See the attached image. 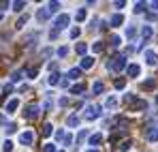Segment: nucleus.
Returning <instances> with one entry per match:
<instances>
[{"label":"nucleus","instance_id":"obj_4","mask_svg":"<svg viewBox=\"0 0 158 152\" xmlns=\"http://www.w3.org/2000/svg\"><path fill=\"white\" fill-rule=\"evenodd\" d=\"M41 116V107L39 105H28L26 107V118L28 120H36Z\"/></svg>","mask_w":158,"mask_h":152},{"label":"nucleus","instance_id":"obj_46","mask_svg":"<svg viewBox=\"0 0 158 152\" xmlns=\"http://www.w3.org/2000/svg\"><path fill=\"white\" fill-rule=\"evenodd\" d=\"M15 131H17V127H15V124H9V128H6V133H15Z\"/></svg>","mask_w":158,"mask_h":152},{"label":"nucleus","instance_id":"obj_42","mask_svg":"<svg viewBox=\"0 0 158 152\" xmlns=\"http://www.w3.org/2000/svg\"><path fill=\"white\" fill-rule=\"evenodd\" d=\"M64 135H66V133H64L62 128H58V131H56V139H64Z\"/></svg>","mask_w":158,"mask_h":152},{"label":"nucleus","instance_id":"obj_47","mask_svg":"<svg viewBox=\"0 0 158 152\" xmlns=\"http://www.w3.org/2000/svg\"><path fill=\"white\" fill-rule=\"evenodd\" d=\"M60 86L62 88H69V79H60Z\"/></svg>","mask_w":158,"mask_h":152},{"label":"nucleus","instance_id":"obj_51","mask_svg":"<svg viewBox=\"0 0 158 152\" xmlns=\"http://www.w3.org/2000/svg\"><path fill=\"white\" fill-rule=\"evenodd\" d=\"M156 105H158V97H156Z\"/></svg>","mask_w":158,"mask_h":152},{"label":"nucleus","instance_id":"obj_16","mask_svg":"<svg viewBox=\"0 0 158 152\" xmlns=\"http://www.w3.org/2000/svg\"><path fill=\"white\" fill-rule=\"evenodd\" d=\"M81 92H85V86H83V84H75V86L71 88V94H81Z\"/></svg>","mask_w":158,"mask_h":152},{"label":"nucleus","instance_id":"obj_9","mask_svg":"<svg viewBox=\"0 0 158 152\" xmlns=\"http://www.w3.org/2000/svg\"><path fill=\"white\" fill-rule=\"evenodd\" d=\"M17 107H19V99H11V101L6 103V107H4V111H6V114H13V111H15Z\"/></svg>","mask_w":158,"mask_h":152},{"label":"nucleus","instance_id":"obj_23","mask_svg":"<svg viewBox=\"0 0 158 152\" xmlns=\"http://www.w3.org/2000/svg\"><path fill=\"white\" fill-rule=\"evenodd\" d=\"M58 9H60V2H49V4H47V11H49V15L58 13Z\"/></svg>","mask_w":158,"mask_h":152},{"label":"nucleus","instance_id":"obj_20","mask_svg":"<svg viewBox=\"0 0 158 152\" xmlns=\"http://www.w3.org/2000/svg\"><path fill=\"white\" fill-rule=\"evenodd\" d=\"M28 20H30V15H22V17L15 22V28H24V26L28 24Z\"/></svg>","mask_w":158,"mask_h":152},{"label":"nucleus","instance_id":"obj_32","mask_svg":"<svg viewBox=\"0 0 158 152\" xmlns=\"http://www.w3.org/2000/svg\"><path fill=\"white\" fill-rule=\"evenodd\" d=\"M2 150H4V152H13V141H9V139H6V141H4V146H2Z\"/></svg>","mask_w":158,"mask_h":152},{"label":"nucleus","instance_id":"obj_29","mask_svg":"<svg viewBox=\"0 0 158 152\" xmlns=\"http://www.w3.org/2000/svg\"><path fill=\"white\" fill-rule=\"evenodd\" d=\"M105 50V45H103V43H101V41H98V43H94V45H92V51H94V54H101V51Z\"/></svg>","mask_w":158,"mask_h":152},{"label":"nucleus","instance_id":"obj_52","mask_svg":"<svg viewBox=\"0 0 158 152\" xmlns=\"http://www.w3.org/2000/svg\"><path fill=\"white\" fill-rule=\"evenodd\" d=\"M0 122H2V116H0Z\"/></svg>","mask_w":158,"mask_h":152},{"label":"nucleus","instance_id":"obj_21","mask_svg":"<svg viewBox=\"0 0 158 152\" xmlns=\"http://www.w3.org/2000/svg\"><path fill=\"white\" fill-rule=\"evenodd\" d=\"M75 50H77V54L81 56V58H85V51H88V45H85V43H77Z\"/></svg>","mask_w":158,"mask_h":152},{"label":"nucleus","instance_id":"obj_15","mask_svg":"<svg viewBox=\"0 0 158 152\" xmlns=\"http://www.w3.org/2000/svg\"><path fill=\"white\" fill-rule=\"evenodd\" d=\"M103 141V133H94L92 137H90V146H98Z\"/></svg>","mask_w":158,"mask_h":152},{"label":"nucleus","instance_id":"obj_2","mask_svg":"<svg viewBox=\"0 0 158 152\" xmlns=\"http://www.w3.org/2000/svg\"><path fill=\"white\" fill-rule=\"evenodd\" d=\"M101 114H103V107H98V105H88L85 107V120H94Z\"/></svg>","mask_w":158,"mask_h":152},{"label":"nucleus","instance_id":"obj_39","mask_svg":"<svg viewBox=\"0 0 158 152\" xmlns=\"http://www.w3.org/2000/svg\"><path fill=\"white\" fill-rule=\"evenodd\" d=\"M120 43H122V39H120V37H111V45H113V47H118Z\"/></svg>","mask_w":158,"mask_h":152},{"label":"nucleus","instance_id":"obj_43","mask_svg":"<svg viewBox=\"0 0 158 152\" xmlns=\"http://www.w3.org/2000/svg\"><path fill=\"white\" fill-rule=\"evenodd\" d=\"M79 32H81L79 28H73V30H71V39H77V37H79Z\"/></svg>","mask_w":158,"mask_h":152},{"label":"nucleus","instance_id":"obj_5","mask_svg":"<svg viewBox=\"0 0 158 152\" xmlns=\"http://www.w3.org/2000/svg\"><path fill=\"white\" fill-rule=\"evenodd\" d=\"M34 141V131H24L22 135H19V144L22 146H30Z\"/></svg>","mask_w":158,"mask_h":152},{"label":"nucleus","instance_id":"obj_8","mask_svg":"<svg viewBox=\"0 0 158 152\" xmlns=\"http://www.w3.org/2000/svg\"><path fill=\"white\" fill-rule=\"evenodd\" d=\"M145 62L152 64V67L158 64V54H156V51H152V50H148V51H145Z\"/></svg>","mask_w":158,"mask_h":152},{"label":"nucleus","instance_id":"obj_12","mask_svg":"<svg viewBox=\"0 0 158 152\" xmlns=\"http://www.w3.org/2000/svg\"><path fill=\"white\" fill-rule=\"evenodd\" d=\"M126 71H128V75H131V77H139L141 67H139V64H128V69H126Z\"/></svg>","mask_w":158,"mask_h":152},{"label":"nucleus","instance_id":"obj_17","mask_svg":"<svg viewBox=\"0 0 158 152\" xmlns=\"http://www.w3.org/2000/svg\"><path fill=\"white\" fill-rule=\"evenodd\" d=\"M22 79H24V71H22V69L11 73V81H22Z\"/></svg>","mask_w":158,"mask_h":152},{"label":"nucleus","instance_id":"obj_10","mask_svg":"<svg viewBox=\"0 0 158 152\" xmlns=\"http://www.w3.org/2000/svg\"><path fill=\"white\" fill-rule=\"evenodd\" d=\"M36 20H39L41 24L49 20V11H47V7H45V9H39V11H36Z\"/></svg>","mask_w":158,"mask_h":152},{"label":"nucleus","instance_id":"obj_41","mask_svg":"<svg viewBox=\"0 0 158 152\" xmlns=\"http://www.w3.org/2000/svg\"><path fill=\"white\" fill-rule=\"evenodd\" d=\"M66 54H69V47H60V50H58V56H60V58H64Z\"/></svg>","mask_w":158,"mask_h":152},{"label":"nucleus","instance_id":"obj_25","mask_svg":"<svg viewBox=\"0 0 158 152\" xmlns=\"http://www.w3.org/2000/svg\"><path fill=\"white\" fill-rule=\"evenodd\" d=\"M148 107V103L145 101H135L132 103V111H137V109H145Z\"/></svg>","mask_w":158,"mask_h":152},{"label":"nucleus","instance_id":"obj_50","mask_svg":"<svg viewBox=\"0 0 158 152\" xmlns=\"http://www.w3.org/2000/svg\"><path fill=\"white\" fill-rule=\"evenodd\" d=\"M85 152H98V150H94V148H92V150H85Z\"/></svg>","mask_w":158,"mask_h":152},{"label":"nucleus","instance_id":"obj_3","mask_svg":"<svg viewBox=\"0 0 158 152\" xmlns=\"http://www.w3.org/2000/svg\"><path fill=\"white\" fill-rule=\"evenodd\" d=\"M69 24H71V15H66V13L58 15V17H56V22H53V26H56V30H62V28H66Z\"/></svg>","mask_w":158,"mask_h":152},{"label":"nucleus","instance_id":"obj_22","mask_svg":"<svg viewBox=\"0 0 158 152\" xmlns=\"http://www.w3.org/2000/svg\"><path fill=\"white\" fill-rule=\"evenodd\" d=\"M66 77H69V79H79V77H81V69H71Z\"/></svg>","mask_w":158,"mask_h":152},{"label":"nucleus","instance_id":"obj_35","mask_svg":"<svg viewBox=\"0 0 158 152\" xmlns=\"http://www.w3.org/2000/svg\"><path fill=\"white\" fill-rule=\"evenodd\" d=\"M85 20V9H79L77 11V22H83Z\"/></svg>","mask_w":158,"mask_h":152},{"label":"nucleus","instance_id":"obj_45","mask_svg":"<svg viewBox=\"0 0 158 152\" xmlns=\"http://www.w3.org/2000/svg\"><path fill=\"white\" fill-rule=\"evenodd\" d=\"M60 105H62V107H66V105H69V99H66V97H62V99H60Z\"/></svg>","mask_w":158,"mask_h":152},{"label":"nucleus","instance_id":"obj_37","mask_svg":"<svg viewBox=\"0 0 158 152\" xmlns=\"http://www.w3.org/2000/svg\"><path fill=\"white\" fill-rule=\"evenodd\" d=\"M71 144H73V135L66 133V135H64V146H71Z\"/></svg>","mask_w":158,"mask_h":152},{"label":"nucleus","instance_id":"obj_49","mask_svg":"<svg viewBox=\"0 0 158 152\" xmlns=\"http://www.w3.org/2000/svg\"><path fill=\"white\" fill-rule=\"evenodd\" d=\"M2 17H4V13H2V11H0V22H2Z\"/></svg>","mask_w":158,"mask_h":152},{"label":"nucleus","instance_id":"obj_14","mask_svg":"<svg viewBox=\"0 0 158 152\" xmlns=\"http://www.w3.org/2000/svg\"><path fill=\"white\" fill-rule=\"evenodd\" d=\"M47 84H49V86H58V84H60V73H56V71H53V73H49Z\"/></svg>","mask_w":158,"mask_h":152},{"label":"nucleus","instance_id":"obj_48","mask_svg":"<svg viewBox=\"0 0 158 152\" xmlns=\"http://www.w3.org/2000/svg\"><path fill=\"white\" fill-rule=\"evenodd\" d=\"M150 7H152V9H154V11H156V9H158V0H156V2H152V4H150Z\"/></svg>","mask_w":158,"mask_h":152},{"label":"nucleus","instance_id":"obj_19","mask_svg":"<svg viewBox=\"0 0 158 152\" xmlns=\"http://www.w3.org/2000/svg\"><path fill=\"white\" fill-rule=\"evenodd\" d=\"M103 90H105V84H103V81H96V84L92 86V92H94V94H101Z\"/></svg>","mask_w":158,"mask_h":152},{"label":"nucleus","instance_id":"obj_18","mask_svg":"<svg viewBox=\"0 0 158 152\" xmlns=\"http://www.w3.org/2000/svg\"><path fill=\"white\" fill-rule=\"evenodd\" d=\"M141 88H143V90H154V88H156V81H154V79H148V81L141 84Z\"/></svg>","mask_w":158,"mask_h":152},{"label":"nucleus","instance_id":"obj_33","mask_svg":"<svg viewBox=\"0 0 158 152\" xmlns=\"http://www.w3.org/2000/svg\"><path fill=\"white\" fill-rule=\"evenodd\" d=\"M43 152H56V144H45L43 146Z\"/></svg>","mask_w":158,"mask_h":152},{"label":"nucleus","instance_id":"obj_1","mask_svg":"<svg viewBox=\"0 0 158 152\" xmlns=\"http://www.w3.org/2000/svg\"><path fill=\"white\" fill-rule=\"evenodd\" d=\"M109 69H111L113 73H118V71L126 69V58H124V56H115V58L109 62Z\"/></svg>","mask_w":158,"mask_h":152},{"label":"nucleus","instance_id":"obj_27","mask_svg":"<svg viewBox=\"0 0 158 152\" xmlns=\"http://www.w3.org/2000/svg\"><path fill=\"white\" fill-rule=\"evenodd\" d=\"M24 7H26V2L24 0H19V2H13V11L17 13V11H24Z\"/></svg>","mask_w":158,"mask_h":152},{"label":"nucleus","instance_id":"obj_30","mask_svg":"<svg viewBox=\"0 0 158 152\" xmlns=\"http://www.w3.org/2000/svg\"><path fill=\"white\" fill-rule=\"evenodd\" d=\"M52 131H53V127L49 124V122H47V124L43 127V137H49V135H52Z\"/></svg>","mask_w":158,"mask_h":152},{"label":"nucleus","instance_id":"obj_40","mask_svg":"<svg viewBox=\"0 0 158 152\" xmlns=\"http://www.w3.org/2000/svg\"><path fill=\"white\" fill-rule=\"evenodd\" d=\"M135 34H137L135 28H128V30H126V37H128V39H135Z\"/></svg>","mask_w":158,"mask_h":152},{"label":"nucleus","instance_id":"obj_34","mask_svg":"<svg viewBox=\"0 0 158 152\" xmlns=\"http://www.w3.org/2000/svg\"><path fill=\"white\" fill-rule=\"evenodd\" d=\"M85 137H88V131H81L77 135V144H81V141H85Z\"/></svg>","mask_w":158,"mask_h":152},{"label":"nucleus","instance_id":"obj_13","mask_svg":"<svg viewBox=\"0 0 158 152\" xmlns=\"http://www.w3.org/2000/svg\"><path fill=\"white\" fill-rule=\"evenodd\" d=\"M92 67H94V58H90V56L81 58V69H92Z\"/></svg>","mask_w":158,"mask_h":152},{"label":"nucleus","instance_id":"obj_7","mask_svg":"<svg viewBox=\"0 0 158 152\" xmlns=\"http://www.w3.org/2000/svg\"><path fill=\"white\" fill-rule=\"evenodd\" d=\"M109 24H111V28H120V26L124 24V15H122V13H115V15L109 20Z\"/></svg>","mask_w":158,"mask_h":152},{"label":"nucleus","instance_id":"obj_28","mask_svg":"<svg viewBox=\"0 0 158 152\" xmlns=\"http://www.w3.org/2000/svg\"><path fill=\"white\" fill-rule=\"evenodd\" d=\"M131 146H132V141H131V139H126V141H122V144H120V150L126 152V150H131Z\"/></svg>","mask_w":158,"mask_h":152},{"label":"nucleus","instance_id":"obj_26","mask_svg":"<svg viewBox=\"0 0 158 152\" xmlns=\"http://www.w3.org/2000/svg\"><path fill=\"white\" fill-rule=\"evenodd\" d=\"M66 124H69L71 128H75V127L79 124V118H77V116H69V120H66Z\"/></svg>","mask_w":158,"mask_h":152},{"label":"nucleus","instance_id":"obj_11","mask_svg":"<svg viewBox=\"0 0 158 152\" xmlns=\"http://www.w3.org/2000/svg\"><path fill=\"white\" fill-rule=\"evenodd\" d=\"M152 34H154V30H152V26H143V28H141V37H143V41H148V39H152Z\"/></svg>","mask_w":158,"mask_h":152},{"label":"nucleus","instance_id":"obj_6","mask_svg":"<svg viewBox=\"0 0 158 152\" xmlns=\"http://www.w3.org/2000/svg\"><path fill=\"white\" fill-rule=\"evenodd\" d=\"M145 139L148 141H158V127H150L145 128Z\"/></svg>","mask_w":158,"mask_h":152},{"label":"nucleus","instance_id":"obj_24","mask_svg":"<svg viewBox=\"0 0 158 152\" xmlns=\"http://www.w3.org/2000/svg\"><path fill=\"white\" fill-rule=\"evenodd\" d=\"M115 105H118V99H115V97H109V99L105 101V107H107V109H113Z\"/></svg>","mask_w":158,"mask_h":152},{"label":"nucleus","instance_id":"obj_44","mask_svg":"<svg viewBox=\"0 0 158 152\" xmlns=\"http://www.w3.org/2000/svg\"><path fill=\"white\" fill-rule=\"evenodd\" d=\"M124 4H126V2H124V0H120V2H113V7H115V9H122V7H124Z\"/></svg>","mask_w":158,"mask_h":152},{"label":"nucleus","instance_id":"obj_36","mask_svg":"<svg viewBox=\"0 0 158 152\" xmlns=\"http://www.w3.org/2000/svg\"><path fill=\"white\" fill-rule=\"evenodd\" d=\"M124 86H126V79H115V88L118 90H122Z\"/></svg>","mask_w":158,"mask_h":152},{"label":"nucleus","instance_id":"obj_38","mask_svg":"<svg viewBox=\"0 0 158 152\" xmlns=\"http://www.w3.org/2000/svg\"><path fill=\"white\" fill-rule=\"evenodd\" d=\"M36 75H39V69H28V77L30 79H34Z\"/></svg>","mask_w":158,"mask_h":152},{"label":"nucleus","instance_id":"obj_31","mask_svg":"<svg viewBox=\"0 0 158 152\" xmlns=\"http://www.w3.org/2000/svg\"><path fill=\"white\" fill-rule=\"evenodd\" d=\"M145 7H148L145 2H137V4H135V13H143V11H145Z\"/></svg>","mask_w":158,"mask_h":152}]
</instances>
